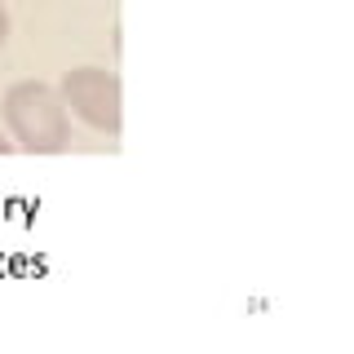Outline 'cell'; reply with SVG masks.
<instances>
[{
    "mask_svg": "<svg viewBox=\"0 0 354 354\" xmlns=\"http://www.w3.org/2000/svg\"><path fill=\"white\" fill-rule=\"evenodd\" d=\"M9 151H14V142H9L5 133H0V155H9Z\"/></svg>",
    "mask_w": 354,
    "mask_h": 354,
    "instance_id": "277c9868",
    "label": "cell"
},
{
    "mask_svg": "<svg viewBox=\"0 0 354 354\" xmlns=\"http://www.w3.org/2000/svg\"><path fill=\"white\" fill-rule=\"evenodd\" d=\"M5 124L14 133V147L27 155H62L71 147V115L62 93L40 80H18L5 93Z\"/></svg>",
    "mask_w": 354,
    "mask_h": 354,
    "instance_id": "6da1fadb",
    "label": "cell"
},
{
    "mask_svg": "<svg viewBox=\"0 0 354 354\" xmlns=\"http://www.w3.org/2000/svg\"><path fill=\"white\" fill-rule=\"evenodd\" d=\"M58 93L88 129L106 133V138H120V129H124V88H120V80L111 71H102V66H75V71L62 75Z\"/></svg>",
    "mask_w": 354,
    "mask_h": 354,
    "instance_id": "7a4b0ae2",
    "label": "cell"
},
{
    "mask_svg": "<svg viewBox=\"0 0 354 354\" xmlns=\"http://www.w3.org/2000/svg\"><path fill=\"white\" fill-rule=\"evenodd\" d=\"M9 40V14H5V5H0V44Z\"/></svg>",
    "mask_w": 354,
    "mask_h": 354,
    "instance_id": "3957f363",
    "label": "cell"
}]
</instances>
